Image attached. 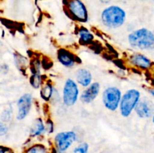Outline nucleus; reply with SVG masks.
<instances>
[{"label":"nucleus","instance_id":"f257e3e1","mask_svg":"<svg viewBox=\"0 0 154 153\" xmlns=\"http://www.w3.org/2000/svg\"><path fill=\"white\" fill-rule=\"evenodd\" d=\"M126 18V11L117 5H111L104 9L101 14L102 22L105 26L116 28L124 23Z\"/></svg>","mask_w":154,"mask_h":153},{"label":"nucleus","instance_id":"f03ea898","mask_svg":"<svg viewBox=\"0 0 154 153\" xmlns=\"http://www.w3.org/2000/svg\"><path fill=\"white\" fill-rule=\"evenodd\" d=\"M132 47L147 50L154 47V32L148 28H141L130 33L128 37Z\"/></svg>","mask_w":154,"mask_h":153},{"label":"nucleus","instance_id":"7ed1b4c3","mask_svg":"<svg viewBox=\"0 0 154 153\" xmlns=\"http://www.w3.org/2000/svg\"><path fill=\"white\" fill-rule=\"evenodd\" d=\"M140 92L129 89L123 94L120 104V111L123 117H128L135 108L140 100Z\"/></svg>","mask_w":154,"mask_h":153},{"label":"nucleus","instance_id":"20e7f679","mask_svg":"<svg viewBox=\"0 0 154 153\" xmlns=\"http://www.w3.org/2000/svg\"><path fill=\"white\" fill-rule=\"evenodd\" d=\"M121 98V92L117 87H108L102 94L104 105L111 111H115L120 106Z\"/></svg>","mask_w":154,"mask_h":153},{"label":"nucleus","instance_id":"39448f33","mask_svg":"<svg viewBox=\"0 0 154 153\" xmlns=\"http://www.w3.org/2000/svg\"><path fill=\"white\" fill-rule=\"evenodd\" d=\"M66 8L74 19L82 22L87 20V8L81 0H66Z\"/></svg>","mask_w":154,"mask_h":153},{"label":"nucleus","instance_id":"423d86ee","mask_svg":"<svg viewBox=\"0 0 154 153\" xmlns=\"http://www.w3.org/2000/svg\"><path fill=\"white\" fill-rule=\"evenodd\" d=\"M79 89L78 85L73 80H66L63 88V102L68 106L75 104L78 100Z\"/></svg>","mask_w":154,"mask_h":153},{"label":"nucleus","instance_id":"0eeeda50","mask_svg":"<svg viewBox=\"0 0 154 153\" xmlns=\"http://www.w3.org/2000/svg\"><path fill=\"white\" fill-rule=\"evenodd\" d=\"M77 135L74 131H64L57 134L55 136V143L57 149L65 152L76 140Z\"/></svg>","mask_w":154,"mask_h":153},{"label":"nucleus","instance_id":"6e6552de","mask_svg":"<svg viewBox=\"0 0 154 153\" xmlns=\"http://www.w3.org/2000/svg\"><path fill=\"white\" fill-rule=\"evenodd\" d=\"M135 110L137 115L142 118H148L154 115V103L148 98H143L139 100Z\"/></svg>","mask_w":154,"mask_h":153},{"label":"nucleus","instance_id":"1a4fd4ad","mask_svg":"<svg viewBox=\"0 0 154 153\" xmlns=\"http://www.w3.org/2000/svg\"><path fill=\"white\" fill-rule=\"evenodd\" d=\"M32 97L30 94H25L20 98L17 101V119L23 120L28 116L31 110Z\"/></svg>","mask_w":154,"mask_h":153},{"label":"nucleus","instance_id":"9d476101","mask_svg":"<svg viewBox=\"0 0 154 153\" xmlns=\"http://www.w3.org/2000/svg\"><path fill=\"white\" fill-rule=\"evenodd\" d=\"M100 91V85L99 82H93L87 88L83 91L81 94V100L84 104L91 103L95 100Z\"/></svg>","mask_w":154,"mask_h":153},{"label":"nucleus","instance_id":"9b49d317","mask_svg":"<svg viewBox=\"0 0 154 153\" xmlns=\"http://www.w3.org/2000/svg\"><path fill=\"white\" fill-rule=\"evenodd\" d=\"M130 62L133 65L142 69H148L153 65V62L149 58L142 54H134L130 57Z\"/></svg>","mask_w":154,"mask_h":153},{"label":"nucleus","instance_id":"f8f14e48","mask_svg":"<svg viewBox=\"0 0 154 153\" xmlns=\"http://www.w3.org/2000/svg\"><path fill=\"white\" fill-rule=\"evenodd\" d=\"M75 78L77 82L82 86L87 87L91 85L92 74L87 69H78L75 73Z\"/></svg>","mask_w":154,"mask_h":153},{"label":"nucleus","instance_id":"ddd939ff","mask_svg":"<svg viewBox=\"0 0 154 153\" xmlns=\"http://www.w3.org/2000/svg\"><path fill=\"white\" fill-rule=\"evenodd\" d=\"M58 60L65 67L70 68L75 64V58L74 57L73 54L71 53L68 50L64 49H61L58 51L57 54Z\"/></svg>","mask_w":154,"mask_h":153},{"label":"nucleus","instance_id":"4468645a","mask_svg":"<svg viewBox=\"0 0 154 153\" xmlns=\"http://www.w3.org/2000/svg\"><path fill=\"white\" fill-rule=\"evenodd\" d=\"M45 130V125L44 124L42 118H36L32 123L31 128H30V133L32 136H39L44 133Z\"/></svg>","mask_w":154,"mask_h":153},{"label":"nucleus","instance_id":"2eb2a0df","mask_svg":"<svg viewBox=\"0 0 154 153\" xmlns=\"http://www.w3.org/2000/svg\"><path fill=\"white\" fill-rule=\"evenodd\" d=\"M54 92V90L52 86L50 83H48V82H47L42 87V89H41V97L45 100L48 101L52 98Z\"/></svg>","mask_w":154,"mask_h":153},{"label":"nucleus","instance_id":"dca6fc26","mask_svg":"<svg viewBox=\"0 0 154 153\" xmlns=\"http://www.w3.org/2000/svg\"><path fill=\"white\" fill-rule=\"evenodd\" d=\"M78 34L80 36L81 41L84 42V44L90 43V41L93 40V34L90 33L86 28H80L79 31H78Z\"/></svg>","mask_w":154,"mask_h":153},{"label":"nucleus","instance_id":"f3484780","mask_svg":"<svg viewBox=\"0 0 154 153\" xmlns=\"http://www.w3.org/2000/svg\"><path fill=\"white\" fill-rule=\"evenodd\" d=\"M14 58H15V64H16L17 68L20 70H23V69L25 70L27 64V61L25 57L20 55V54H17V55L14 56Z\"/></svg>","mask_w":154,"mask_h":153},{"label":"nucleus","instance_id":"a211bd4d","mask_svg":"<svg viewBox=\"0 0 154 153\" xmlns=\"http://www.w3.org/2000/svg\"><path fill=\"white\" fill-rule=\"evenodd\" d=\"M29 82L33 88H38L42 82V78L40 74H32L29 79Z\"/></svg>","mask_w":154,"mask_h":153},{"label":"nucleus","instance_id":"6ab92c4d","mask_svg":"<svg viewBox=\"0 0 154 153\" xmlns=\"http://www.w3.org/2000/svg\"><path fill=\"white\" fill-rule=\"evenodd\" d=\"M26 153H48V152L43 145L37 144L30 147Z\"/></svg>","mask_w":154,"mask_h":153},{"label":"nucleus","instance_id":"aec40b11","mask_svg":"<svg viewBox=\"0 0 154 153\" xmlns=\"http://www.w3.org/2000/svg\"><path fill=\"white\" fill-rule=\"evenodd\" d=\"M89 146L87 142H83L75 147L73 150V153H87L88 152Z\"/></svg>","mask_w":154,"mask_h":153},{"label":"nucleus","instance_id":"412c9836","mask_svg":"<svg viewBox=\"0 0 154 153\" xmlns=\"http://www.w3.org/2000/svg\"><path fill=\"white\" fill-rule=\"evenodd\" d=\"M11 113L12 111L10 108H8V109L5 110L2 112L1 116L2 121L4 122H7L10 121L11 117Z\"/></svg>","mask_w":154,"mask_h":153},{"label":"nucleus","instance_id":"4be33fe9","mask_svg":"<svg viewBox=\"0 0 154 153\" xmlns=\"http://www.w3.org/2000/svg\"><path fill=\"white\" fill-rule=\"evenodd\" d=\"M54 123L51 121V120H48L47 122V124H45V130L48 132V133H52L54 131Z\"/></svg>","mask_w":154,"mask_h":153},{"label":"nucleus","instance_id":"5701e85b","mask_svg":"<svg viewBox=\"0 0 154 153\" xmlns=\"http://www.w3.org/2000/svg\"><path fill=\"white\" fill-rule=\"evenodd\" d=\"M8 131V128L7 126L5 125L3 123H1L0 124V135L1 136H3L4 134H5Z\"/></svg>","mask_w":154,"mask_h":153},{"label":"nucleus","instance_id":"b1692460","mask_svg":"<svg viewBox=\"0 0 154 153\" xmlns=\"http://www.w3.org/2000/svg\"><path fill=\"white\" fill-rule=\"evenodd\" d=\"M0 153H14V152L10 148H8V147H5L3 146H2L0 147Z\"/></svg>","mask_w":154,"mask_h":153},{"label":"nucleus","instance_id":"393cba45","mask_svg":"<svg viewBox=\"0 0 154 153\" xmlns=\"http://www.w3.org/2000/svg\"><path fill=\"white\" fill-rule=\"evenodd\" d=\"M111 0H100V2L103 4H108L109 2H111Z\"/></svg>","mask_w":154,"mask_h":153},{"label":"nucleus","instance_id":"a878e982","mask_svg":"<svg viewBox=\"0 0 154 153\" xmlns=\"http://www.w3.org/2000/svg\"><path fill=\"white\" fill-rule=\"evenodd\" d=\"M149 92H150V94H151V95L154 98V89H153V88H152V89L149 90Z\"/></svg>","mask_w":154,"mask_h":153},{"label":"nucleus","instance_id":"bb28decb","mask_svg":"<svg viewBox=\"0 0 154 153\" xmlns=\"http://www.w3.org/2000/svg\"><path fill=\"white\" fill-rule=\"evenodd\" d=\"M153 125H154V115H153Z\"/></svg>","mask_w":154,"mask_h":153}]
</instances>
